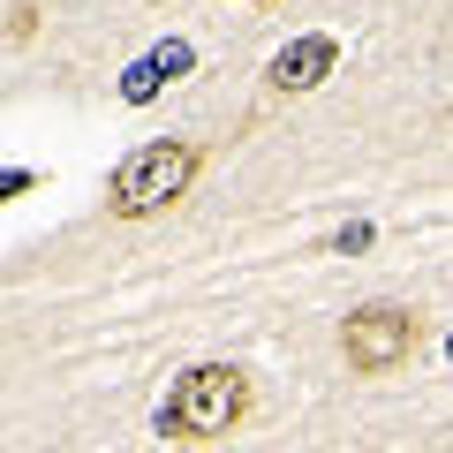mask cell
Instances as JSON below:
<instances>
[{
    "mask_svg": "<svg viewBox=\"0 0 453 453\" xmlns=\"http://www.w3.org/2000/svg\"><path fill=\"white\" fill-rule=\"evenodd\" d=\"M333 68H340V38L310 31V38H295V46H280L265 76H273V91H318Z\"/></svg>",
    "mask_w": 453,
    "mask_h": 453,
    "instance_id": "cell-4",
    "label": "cell"
},
{
    "mask_svg": "<svg viewBox=\"0 0 453 453\" xmlns=\"http://www.w3.org/2000/svg\"><path fill=\"white\" fill-rule=\"evenodd\" d=\"M121 91H129L136 106H144V98L159 91V61H136V68H129V83H121Z\"/></svg>",
    "mask_w": 453,
    "mask_h": 453,
    "instance_id": "cell-5",
    "label": "cell"
},
{
    "mask_svg": "<svg viewBox=\"0 0 453 453\" xmlns=\"http://www.w3.org/2000/svg\"><path fill=\"white\" fill-rule=\"evenodd\" d=\"M196 174H204V144H189V136H151V144H136L129 159L113 166L106 211L113 219H151V211L181 204Z\"/></svg>",
    "mask_w": 453,
    "mask_h": 453,
    "instance_id": "cell-2",
    "label": "cell"
},
{
    "mask_svg": "<svg viewBox=\"0 0 453 453\" xmlns=\"http://www.w3.org/2000/svg\"><path fill=\"white\" fill-rule=\"evenodd\" d=\"M416 348H423V318L401 310V303H363V310H348V325H340V356H348V371H363V378L408 371Z\"/></svg>",
    "mask_w": 453,
    "mask_h": 453,
    "instance_id": "cell-3",
    "label": "cell"
},
{
    "mask_svg": "<svg viewBox=\"0 0 453 453\" xmlns=\"http://www.w3.org/2000/svg\"><path fill=\"white\" fill-rule=\"evenodd\" d=\"M250 371L242 363H189V371L166 386L159 401V438H181V446H211V438L242 431L250 416Z\"/></svg>",
    "mask_w": 453,
    "mask_h": 453,
    "instance_id": "cell-1",
    "label": "cell"
}]
</instances>
